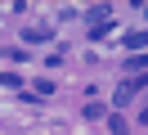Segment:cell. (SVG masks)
Wrapping results in <instances>:
<instances>
[{
	"mask_svg": "<svg viewBox=\"0 0 148 135\" xmlns=\"http://www.w3.org/2000/svg\"><path fill=\"white\" fill-rule=\"evenodd\" d=\"M139 86H148V77H130V81H121V86H117V104L135 99V95H139Z\"/></svg>",
	"mask_w": 148,
	"mask_h": 135,
	"instance_id": "cell-1",
	"label": "cell"
},
{
	"mask_svg": "<svg viewBox=\"0 0 148 135\" xmlns=\"http://www.w3.org/2000/svg\"><path fill=\"white\" fill-rule=\"evenodd\" d=\"M108 122H112V135H126V131H130V126H126V117H108Z\"/></svg>",
	"mask_w": 148,
	"mask_h": 135,
	"instance_id": "cell-4",
	"label": "cell"
},
{
	"mask_svg": "<svg viewBox=\"0 0 148 135\" xmlns=\"http://www.w3.org/2000/svg\"><path fill=\"white\" fill-rule=\"evenodd\" d=\"M139 122H144V126H148V108H144V117H139Z\"/></svg>",
	"mask_w": 148,
	"mask_h": 135,
	"instance_id": "cell-6",
	"label": "cell"
},
{
	"mask_svg": "<svg viewBox=\"0 0 148 135\" xmlns=\"http://www.w3.org/2000/svg\"><path fill=\"white\" fill-rule=\"evenodd\" d=\"M0 86H23V81L14 77V72H0Z\"/></svg>",
	"mask_w": 148,
	"mask_h": 135,
	"instance_id": "cell-5",
	"label": "cell"
},
{
	"mask_svg": "<svg viewBox=\"0 0 148 135\" xmlns=\"http://www.w3.org/2000/svg\"><path fill=\"white\" fill-rule=\"evenodd\" d=\"M126 45H130V50H148V32H130Z\"/></svg>",
	"mask_w": 148,
	"mask_h": 135,
	"instance_id": "cell-2",
	"label": "cell"
},
{
	"mask_svg": "<svg viewBox=\"0 0 148 135\" xmlns=\"http://www.w3.org/2000/svg\"><path fill=\"white\" fill-rule=\"evenodd\" d=\"M126 68H130V72H139V68L148 72V54H130V59H126Z\"/></svg>",
	"mask_w": 148,
	"mask_h": 135,
	"instance_id": "cell-3",
	"label": "cell"
}]
</instances>
